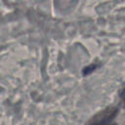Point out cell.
I'll use <instances>...</instances> for the list:
<instances>
[{
    "label": "cell",
    "mask_w": 125,
    "mask_h": 125,
    "mask_svg": "<svg viewBox=\"0 0 125 125\" xmlns=\"http://www.w3.org/2000/svg\"><path fill=\"white\" fill-rule=\"evenodd\" d=\"M96 67H97V65H96V64H91V65H89V66L85 67V68L83 69V74H84V75H87V74L91 73L93 70H95V69H96Z\"/></svg>",
    "instance_id": "2"
},
{
    "label": "cell",
    "mask_w": 125,
    "mask_h": 125,
    "mask_svg": "<svg viewBox=\"0 0 125 125\" xmlns=\"http://www.w3.org/2000/svg\"><path fill=\"white\" fill-rule=\"evenodd\" d=\"M120 98H121V100H122V102H123V104H124V106H125V88L120 92Z\"/></svg>",
    "instance_id": "3"
},
{
    "label": "cell",
    "mask_w": 125,
    "mask_h": 125,
    "mask_svg": "<svg viewBox=\"0 0 125 125\" xmlns=\"http://www.w3.org/2000/svg\"><path fill=\"white\" fill-rule=\"evenodd\" d=\"M118 109L116 107H106L94 117V120L91 122L90 125H117L114 121Z\"/></svg>",
    "instance_id": "1"
}]
</instances>
